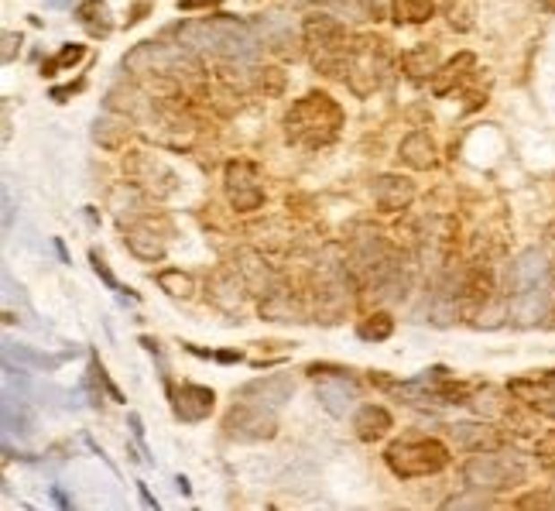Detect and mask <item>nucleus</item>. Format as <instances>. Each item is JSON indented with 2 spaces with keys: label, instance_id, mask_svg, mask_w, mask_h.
<instances>
[{
  "label": "nucleus",
  "instance_id": "obj_1",
  "mask_svg": "<svg viewBox=\"0 0 555 511\" xmlns=\"http://www.w3.org/2000/svg\"><path fill=\"white\" fill-rule=\"evenodd\" d=\"M507 289H511V302H507V316L515 326H542L555 306V278L552 264L542 251H525L517 255L507 275Z\"/></svg>",
  "mask_w": 555,
  "mask_h": 511
},
{
  "label": "nucleus",
  "instance_id": "obj_2",
  "mask_svg": "<svg viewBox=\"0 0 555 511\" xmlns=\"http://www.w3.org/2000/svg\"><path fill=\"white\" fill-rule=\"evenodd\" d=\"M175 39L182 41L189 52H203V56H212L220 62H254L257 52H261V35L250 28L247 21L233 18V14H212V18L178 24Z\"/></svg>",
  "mask_w": 555,
  "mask_h": 511
},
{
  "label": "nucleus",
  "instance_id": "obj_3",
  "mask_svg": "<svg viewBox=\"0 0 555 511\" xmlns=\"http://www.w3.org/2000/svg\"><path fill=\"white\" fill-rule=\"evenodd\" d=\"M343 127V107L329 93H308L299 103H291L285 114V138L299 148H325L340 138Z\"/></svg>",
  "mask_w": 555,
  "mask_h": 511
},
{
  "label": "nucleus",
  "instance_id": "obj_4",
  "mask_svg": "<svg viewBox=\"0 0 555 511\" xmlns=\"http://www.w3.org/2000/svg\"><path fill=\"white\" fill-rule=\"evenodd\" d=\"M302 41L312 56V69L319 76L346 79L350 56H353V35H346L343 21L333 14H312L302 24Z\"/></svg>",
  "mask_w": 555,
  "mask_h": 511
},
{
  "label": "nucleus",
  "instance_id": "obj_5",
  "mask_svg": "<svg viewBox=\"0 0 555 511\" xmlns=\"http://www.w3.org/2000/svg\"><path fill=\"white\" fill-rule=\"evenodd\" d=\"M124 73H131L134 79H152V76H203L199 62L192 59V52L186 45H154V41H141L137 48H131L124 62H120Z\"/></svg>",
  "mask_w": 555,
  "mask_h": 511
},
{
  "label": "nucleus",
  "instance_id": "obj_6",
  "mask_svg": "<svg viewBox=\"0 0 555 511\" xmlns=\"http://www.w3.org/2000/svg\"><path fill=\"white\" fill-rule=\"evenodd\" d=\"M384 460L391 473H398L404 481L412 477H432L449 467V450L446 443L425 436V439H395L387 450H384Z\"/></svg>",
  "mask_w": 555,
  "mask_h": 511
},
{
  "label": "nucleus",
  "instance_id": "obj_7",
  "mask_svg": "<svg viewBox=\"0 0 555 511\" xmlns=\"http://www.w3.org/2000/svg\"><path fill=\"white\" fill-rule=\"evenodd\" d=\"M391 69V45L377 35H353V56H350V73L346 82L357 97H370L384 82Z\"/></svg>",
  "mask_w": 555,
  "mask_h": 511
},
{
  "label": "nucleus",
  "instance_id": "obj_8",
  "mask_svg": "<svg viewBox=\"0 0 555 511\" xmlns=\"http://www.w3.org/2000/svg\"><path fill=\"white\" fill-rule=\"evenodd\" d=\"M463 481L470 484V491H483V494L511 491V488H517L525 481V463L517 456H507V453H498V450L477 453L463 467Z\"/></svg>",
  "mask_w": 555,
  "mask_h": 511
},
{
  "label": "nucleus",
  "instance_id": "obj_9",
  "mask_svg": "<svg viewBox=\"0 0 555 511\" xmlns=\"http://www.w3.org/2000/svg\"><path fill=\"white\" fill-rule=\"evenodd\" d=\"M223 433L230 436L233 443H264L278 433V412L257 402H244L233 405L230 412L223 415Z\"/></svg>",
  "mask_w": 555,
  "mask_h": 511
},
{
  "label": "nucleus",
  "instance_id": "obj_10",
  "mask_svg": "<svg viewBox=\"0 0 555 511\" xmlns=\"http://www.w3.org/2000/svg\"><path fill=\"white\" fill-rule=\"evenodd\" d=\"M308 374L316 377V394H319V402L325 405V412L336 415V419H343L353 405H357V398H360V385L350 377V371H340V368H319V364H312Z\"/></svg>",
  "mask_w": 555,
  "mask_h": 511
},
{
  "label": "nucleus",
  "instance_id": "obj_11",
  "mask_svg": "<svg viewBox=\"0 0 555 511\" xmlns=\"http://www.w3.org/2000/svg\"><path fill=\"white\" fill-rule=\"evenodd\" d=\"M227 199L237 213H254L264 206V189H261V172L254 161H230L223 172Z\"/></svg>",
  "mask_w": 555,
  "mask_h": 511
},
{
  "label": "nucleus",
  "instance_id": "obj_12",
  "mask_svg": "<svg viewBox=\"0 0 555 511\" xmlns=\"http://www.w3.org/2000/svg\"><path fill=\"white\" fill-rule=\"evenodd\" d=\"M415 182L408 176H398V172H384V176L374 178V203L381 213H402L415 203Z\"/></svg>",
  "mask_w": 555,
  "mask_h": 511
},
{
  "label": "nucleus",
  "instance_id": "obj_13",
  "mask_svg": "<svg viewBox=\"0 0 555 511\" xmlns=\"http://www.w3.org/2000/svg\"><path fill=\"white\" fill-rule=\"evenodd\" d=\"M237 272H240L244 289H247L250 295H257V299H268V295H274L282 289L274 268H271L257 251H240V255H237Z\"/></svg>",
  "mask_w": 555,
  "mask_h": 511
},
{
  "label": "nucleus",
  "instance_id": "obj_14",
  "mask_svg": "<svg viewBox=\"0 0 555 511\" xmlns=\"http://www.w3.org/2000/svg\"><path fill=\"white\" fill-rule=\"evenodd\" d=\"M295 394V385H291V377L288 374H268V377H254L247 381L237 398H244V402H257V405H268V409H282L288 398Z\"/></svg>",
  "mask_w": 555,
  "mask_h": 511
},
{
  "label": "nucleus",
  "instance_id": "obj_15",
  "mask_svg": "<svg viewBox=\"0 0 555 511\" xmlns=\"http://www.w3.org/2000/svg\"><path fill=\"white\" fill-rule=\"evenodd\" d=\"M261 41L268 45L271 52H278L282 59H299L302 52V45L306 41H299V35L291 31V21L285 14H264L261 18Z\"/></svg>",
  "mask_w": 555,
  "mask_h": 511
},
{
  "label": "nucleus",
  "instance_id": "obj_16",
  "mask_svg": "<svg viewBox=\"0 0 555 511\" xmlns=\"http://www.w3.org/2000/svg\"><path fill=\"white\" fill-rule=\"evenodd\" d=\"M212 405H216V392L206 388V385H192L186 381L178 392H175V415L182 422H203L210 419Z\"/></svg>",
  "mask_w": 555,
  "mask_h": 511
},
{
  "label": "nucleus",
  "instance_id": "obj_17",
  "mask_svg": "<svg viewBox=\"0 0 555 511\" xmlns=\"http://www.w3.org/2000/svg\"><path fill=\"white\" fill-rule=\"evenodd\" d=\"M449 436H453V443H456L460 450L487 453L500 446L498 429H490V426H483V422H453V426H449Z\"/></svg>",
  "mask_w": 555,
  "mask_h": 511
},
{
  "label": "nucleus",
  "instance_id": "obj_18",
  "mask_svg": "<svg viewBox=\"0 0 555 511\" xmlns=\"http://www.w3.org/2000/svg\"><path fill=\"white\" fill-rule=\"evenodd\" d=\"M391 426H395V419L384 405H360L357 415H353V433L360 436L364 443H374V439L387 436Z\"/></svg>",
  "mask_w": 555,
  "mask_h": 511
},
{
  "label": "nucleus",
  "instance_id": "obj_19",
  "mask_svg": "<svg viewBox=\"0 0 555 511\" xmlns=\"http://www.w3.org/2000/svg\"><path fill=\"white\" fill-rule=\"evenodd\" d=\"M131 138V120L114 114V110H107L103 117L93 120V141L100 148H107V152H117V148H124Z\"/></svg>",
  "mask_w": 555,
  "mask_h": 511
},
{
  "label": "nucleus",
  "instance_id": "obj_20",
  "mask_svg": "<svg viewBox=\"0 0 555 511\" xmlns=\"http://www.w3.org/2000/svg\"><path fill=\"white\" fill-rule=\"evenodd\" d=\"M398 158H402L408 169H415V172H425V169H432L436 165V141L429 138L425 131H412L408 138L402 141V148H398Z\"/></svg>",
  "mask_w": 555,
  "mask_h": 511
},
{
  "label": "nucleus",
  "instance_id": "obj_21",
  "mask_svg": "<svg viewBox=\"0 0 555 511\" xmlns=\"http://www.w3.org/2000/svg\"><path fill=\"white\" fill-rule=\"evenodd\" d=\"M439 48L436 45H415V48H408L402 56V69L408 79H415V82H425V79H432L439 73Z\"/></svg>",
  "mask_w": 555,
  "mask_h": 511
},
{
  "label": "nucleus",
  "instance_id": "obj_22",
  "mask_svg": "<svg viewBox=\"0 0 555 511\" xmlns=\"http://www.w3.org/2000/svg\"><path fill=\"white\" fill-rule=\"evenodd\" d=\"M473 62H477V59H473V52H460V56H456L453 62L439 65V73L429 79V82H432V93H436V97H449V93L460 86L463 79H466V73L473 69Z\"/></svg>",
  "mask_w": 555,
  "mask_h": 511
},
{
  "label": "nucleus",
  "instance_id": "obj_23",
  "mask_svg": "<svg viewBox=\"0 0 555 511\" xmlns=\"http://www.w3.org/2000/svg\"><path fill=\"white\" fill-rule=\"evenodd\" d=\"M76 21L93 35V39H107L114 31V14L103 0H82L76 7Z\"/></svg>",
  "mask_w": 555,
  "mask_h": 511
},
{
  "label": "nucleus",
  "instance_id": "obj_24",
  "mask_svg": "<svg viewBox=\"0 0 555 511\" xmlns=\"http://www.w3.org/2000/svg\"><path fill=\"white\" fill-rule=\"evenodd\" d=\"M127 247H131V255L141 257V261H161V257H165V240L154 234L152 223L127 230Z\"/></svg>",
  "mask_w": 555,
  "mask_h": 511
},
{
  "label": "nucleus",
  "instance_id": "obj_25",
  "mask_svg": "<svg viewBox=\"0 0 555 511\" xmlns=\"http://www.w3.org/2000/svg\"><path fill=\"white\" fill-rule=\"evenodd\" d=\"M35 429V422H31V415H28V405L24 402H14L11 394L4 398V433L7 439L11 436H31Z\"/></svg>",
  "mask_w": 555,
  "mask_h": 511
},
{
  "label": "nucleus",
  "instance_id": "obj_26",
  "mask_svg": "<svg viewBox=\"0 0 555 511\" xmlns=\"http://www.w3.org/2000/svg\"><path fill=\"white\" fill-rule=\"evenodd\" d=\"M14 357H18V364H24V368H39V371H56L58 364L65 360V357L39 354V351H31V347H18V343H4V360H14Z\"/></svg>",
  "mask_w": 555,
  "mask_h": 511
},
{
  "label": "nucleus",
  "instance_id": "obj_27",
  "mask_svg": "<svg viewBox=\"0 0 555 511\" xmlns=\"http://www.w3.org/2000/svg\"><path fill=\"white\" fill-rule=\"evenodd\" d=\"M432 14H436V0H395L398 24H425Z\"/></svg>",
  "mask_w": 555,
  "mask_h": 511
},
{
  "label": "nucleus",
  "instance_id": "obj_28",
  "mask_svg": "<svg viewBox=\"0 0 555 511\" xmlns=\"http://www.w3.org/2000/svg\"><path fill=\"white\" fill-rule=\"evenodd\" d=\"M442 14L453 31H470L473 18H477V4L473 0H442Z\"/></svg>",
  "mask_w": 555,
  "mask_h": 511
},
{
  "label": "nucleus",
  "instance_id": "obj_29",
  "mask_svg": "<svg viewBox=\"0 0 555 511\" xmlns=\"http://www.w3.org/2000/svg\"><path fill=\"white\" fill-rule=\"evenodd\" d=\"M158 285H161V292L172 295V299H192V289H195L192 275H186L182 268H165V272H158Z\"/></svg>",
  "mask_w": 555,
  "mask_h": 511
},
{
  "label": "nucleus",
  "instance_id": "obj_30",
  "mask_svg": "<svg viewBox=\"0 0 555 511\" xmlns=\"http://www.w3.org/2000/svg\"><path fill=\"white\" fill-rule=\"evenodd\" d=\"M86 59V48L79 45V41H69V45H62L58 48L56 59H48L41 65V76H56L58 69H69V65H79V62Z\"/></svg>",
  "mask_w": 555,
  "mask_h": 511
},
{
  "label": "nucleus",
  "instance_id": "obj_31",
  "mask_svg": "<svg viewBox=\"0 0 555 511\" xmlns=\"http://www.w3.org/2000/svg\"><path fill=\"white\" fill-rule=\"evenodd\" d=\"M357 333H360V340H367V343H381V340H387V336L395 333V319H391L387 313L367 316Z\"/></svg>",
  "mask_w": 555,
  "mask_h": 511
},
{
  "label": "nucleus",
  "instance_id": "obj_32",
  "mask_svg": "<svg viewBox=\"0 0 555 511\" xmlns=\"http://www.w3.org/2000/svg\"><path fill=\"white\" fill-rule=\"evenodd\" d=\"M295 313H299V306H295L291 295L282 292V289L274 295H268V299H261V316H264V319H291Z\"/></svg>",
  "mask_w": 555,
  "mask_h": 511
},
{
  "label": "nucleus",
  "instance_id": "obj_33",
  "mask_svg": "<svg viewBox=\"0 0 555 511\" xmlns=\"http://www.w3.org/2000/svg\"><path fill=\"white\" fill-rule=\"evenodd\" d=\"M257 86H261L268 97H278V93L285 90V76H282V69H261V73H257Z\"/></svg>",
  "mask_w": 555,
  "mask_h": 511
},
{
  "label": "nucleus",
  "instance_id": "obj_34",
  "mask_svg": "<svg viewBox=\"0 0 555 511\" xmlns=\"http://www.w3.org/2000/svg\"><path fill=\"white\" fill-rule=\"evenodd\" d=\"M90 377H96V381H100V385H103V388L110 392V398H114V402H124V394H120V388H117L114 381L107 377V371H103V364L96 360V354L90 357Z\"/></svg>",
  "mask_w": 555,
  "mask_h": 511
},
{
  "label": "nucleus",
  "instance_id": "obj_35",
  "mask_svg": "<svg viewBox=\"0 0 555 511\" xmlns=\"http://www.w3.org/2000/svg\"><path fill=\"white\" fill-rule=\"evenodd\" d=\"M442 508H490V498H487V494H480V498L460 494V498H449Z\"/></svg>",
  "mask_w": 555,
  "mask_h": 511
},
{
  "label": "nucleus",
  "instance_id": "obj_36",
  "mask_svg": "<svg viewBox=\"0 0 555 511\" xmlns=\"http://www.w3.org/2000/svg\"><path fill=\"white\" fill-rule=\"evenodd\" d=\"M90 264H93V272H96V275L103 278V285H107V289H117V278H114V272L107 268V261L100 257V251H90Z\"/></svg>",
  "mask_w": 555,
  "mask_h": 511
},
{
  "label": "nucleus",
  "instance_id": "obj_37",
  "mask_svg": "<svg viewBox=\"0 0 555 511\" xmlns=\"http://www.w3.org/2000/svg\"><path fill=\"white\" fill-rule=\"evenodd\" d=\"M517 508H555V498L552 494H525L517 501Z\"/></svg>",
  "mask_w": 555,
  "mask_h": 511
},
{
  "label": "nucleus",
  "instance_id": "obj_38",
  "mask_svg": "<svg viewBox=\"0 0 555 511\" xmlns=\"http://www.w3.org/2000/svg\"><path fill=\"white\" fill-rule=\"evenodd\" d=\"M18 48H21V35H18V31H4V56H0V59L14 62Z\"/></svg>",
  "mask_w": 555,
  "mask_h": 511
},
{
  "label": "nucleus",
  "instance_id": "obj_39",
  "mask_svg": "<svg viewBox=\"0 0 555 511\" xmlns=\"http://www.w3.org/2000/svg\"><path fill=\"white\" fill-rule=\"evenodd\" d=\"M223 0H178V11H203V7H220Z\"/></svg>",
  "mask_w": 555,
  "mask_h": 511
},
{
  "label": "nucleus",
  "instance_id": "obj_40",
  "mask_svg": "<svg viewBox=\"0 0 555 511\" xmlns=\"http://www.w3.org/2000/svg\"><path fill=\"white\" fill-rule=\"evenodd\" d=\"M82 86H86L82 79H79V82H73V86H56V90H52V100H56V103H62V100H65V97H73V93H79Z\"/></svg>",
  "mask_w": 555,
  "mask_h": 511
},
{
  "label": "nucleus",
  "instance_id": "obj_41",
  "mask_svg": "<svg viewBox=\"0 0 555 511\" xmlns=\"http://www.w3.org/2000/svg\"><path fill=\"white\" fill-rule=\"evenodd\" d=\"M137 494H141V505H144V508H158V498L148 491V484H144V481H137Z\"/></svg>",
  "mask_w": 555,
  "mask_h": 511
},
{
  "label": "nucleus",
  "instance_id": "obj_42",
  "mask_svg": "<svg viewBox=\"0 0 555 511\" xmlns=\"http://www.w3.org/2000/svg\"><path fill=\"white\" fill-rule=\"evenodd\" d=\"M11 220H14V199H11V189L4 186V227H11Z\"/></svg>",
  "mask_w": 555,
  "mask_h": 511
},
{
  "label": "nucleus",
  "instance_id": "obj_43",
  "mask_svg": "<svg viewBox=\"0 0 555 511\" xmlns=\"http://www.w3.org/2000/svg\"><path fill=\"white\" fill-rule=\"evenodd\" d=\"M127 422H131V429H134V439L137 443H144V422H141V415H127Z\"/></svg>",
  "mask_w": 555,
  "mask_h": 511
},
{
  "label": "nucleus",
  "instance_id": "obj_44",
  "mask_svg": "<svg viewBox=\"0 0 555 511\" xmlns=\"http://www.w3.org/2000/svg\"><path fill=\"white\" fill-rule=\"evenodd\" d=\"M216 360H220V364H240V360H244V354H237V351H220V354H216Z\"/></svg>",
  "mask_w": 555,
  "mask_h": 511
},
{
  "label": "nucleus",
  "instance_id": "obj_45",
  "mask_svg": "<svg viewBox=\"0 0 555 511\" xmlns=\"http://www.w3.org/2000/svg\"><path fill=\"white\" fill-rule=\"evenodd\" d=\"M52 498H56V505H58V508H69V505H73V501L65 498V491H62V488H52Z\"/></svg>",
  "mask_w": 555,
  "mask_h": 511
},
{
  "label": "nucleus",
  "instance_id": "obj_46",
  "mask_svg": "<svg viewBox=\"0 0 555 511\" xmlns=\"http://www.w3.org/2000/svg\"><path fill=\"white\" fill-rule=\"evenodd\" d=\"M291 7H312V4H333V0H285Z\"/></svg>",
  "mask_w": 555,
  "mask_h": 511
},
{
  "label": "nucleus",
  "instance_id": "obj_47",
  "mask_svg": "<svg viewBox=\"0 0 555 511\" xmlns=\"http://www.w3.org/2000/svg\"><path fill=\"white\" fill-rule=\"evenodd\" d=\"M549 412H555V374H549Z\"/></svg>",
  "mask_w": 555,
  "mask_h": 511
},
{
  "label": "nucleus",
  "instance_id": "obj_48",
  "mask_svg": "<svg viewBox=\"0 0 555 511\" xmlns=\"http://www.w3.org/2000/svg\"><path fill=\"white\" fill-rule=\"evenodd\" d=\"M141 347H148V351L158 357V340H152V336H141Z\"/></svg>",
  "mask_w": 555,
  "mask_h": 511
},
{
  "label": "nucleus",
  "instance_id": "obj_49",
  "mask_svg": "<svg viewBox=\"0 0 555 511\" xmlns=\"http://www.w3.org/2000/svg\"><path fill=\"white\" fill-rule=\"evenodd\" d=\"M175 484H178V491L182 494H192V488H189V481H186V477H175Z\"/></svg>",
  "mask_w": 555,
  "mask_h": 511
},
{
  "label": "nucleus",
  "instance_id": "obj_50",
  "mask_svg": "<svg viewBox=\"0 0 555 511\" xmlns=\"http://www.w3.org/2000/svg\"><path fill=\"white\" fill-rule=\"evenodd\" d=\"M48 7H73V0H48Z\"/></svg>",
  "mask_w": 555,
  "mask_h": 511
},
{
  "label": "nucleus",
  "instance_id": "obj_51",
  "mask_svg": "<svg viewBox=\"0 0 555 511\" xmlns=\"http://www.w3.org/2000/svg\"><path fill=\"white\" fill-rule=\"evenodd\" d=\"M367 4H370V7H374V11H377V14H381V7H377V0H367Z\"/></svg>",
  "mask_w": 555,
  "mask_h": 511
}]
</instances>
